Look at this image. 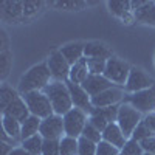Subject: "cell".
Masks as SVG:
<instances>
[{"label": "cell", "mask_w": 155, "mask_h": 155, "mask_svg": "<svg viewBox=\"0 0 155 155\" xmlns=\"http://www.w3.org/2000/svg\"><path fill=\"white\" fill-rule=\"evenodd\" d=\"M144 123L150 127V130L155 134V112L153 113H149V115H144Z\"/></svg>", "instance_id": "ab89813d"}, {"label": "cell", "mask_w": 155, "mask_h": 155, "mask_svg": "<svg viewBox=\"0 0 155 155\" xmlns=\"http://www.w3.org/2000/svg\"><path fill=\"white\" fill-rule=\"evenodd\" d=\"M62 118H64V130H65V135L71 137V138H81L84 129L88 123V115L81 109L73 107Z\"/></svg>", "instance_id": "8992f818"}, {"label": "cell", "mask_w": 155, "mask_h": 155, "mask_svg": "<svg viewBox=\"0 0 155 155\" xmlns=\"http://www.w3.org/2000/svg\"><path fill=\"white\" fill-rule=\"evenodd\" d=\"M149 2H150V0H134V2H130V8H132V11L135 12V11H138V9H141V8H144Z\"/></svg>", "instance_id": "f35d334b"}, {"label": "cell", "mask_w": 155, "mask_h": 155, "mask_svg": "<svg viewBox=\"0 0 155 155\" xmlns=\"http://www.w3.org/2000/svg\"><path fill=\"white\" fill-rule=\"evenodd\" d=\"M67 87L70 90V96H71V101H73V107L76 109H81L84 110L87 115H90V112L93 110V106H92V96H90L82 85L79 84H73L70 81H67Z\"/></svg>", "instance_id": "4fadbf2b"}, {"label": "cell", "mask_w": 155, "mask_h": 155, "mask_svg": "<svg viewBox=\"0 0 155 155\" xmlns=\"http://www.w3.org/2000/svg\"><path fill=\"white\" fill-rule=\"evenodd\" d=\"M51 81H53V76L50 73L47 62L37 64V65L31 67L28 71H25V74L20 78L17 92L20 95L30 93V92H39V90H44Z\"/></svg>", "instance_id": "6da1fadb"}, {"label": "cell", "mask_w": 155, "mask_h": 155, "mask_svg": "<svg viewBox=\"0 0 155 155\" xmlns=\"http://www.w3.org/2000/svg\"><path fill=\"white\" fill-rule=\"evenodd\" d=\"M120 106H112V107H93V110L88 115V123L95 126L99 132H104L106 127L110 123H116Z\"/></svg>", "instance_id": "ba28073f"}, {"label": "cell", "mask_w": 155, "mask_h": 155, "mask_svg": "<svg viewBox=\"0 0 155 155\" xmlns=\"http://www.w3.org/2000/svg\"><path fill=\"white\" fill-rule=\"evenodd\" d=\"M19 96H20V93L17 92V90H14L12 87H9L8 84H3L2 87H0V109H2V112Z\"/></svg>", "instance_id": "484cf974"}, {"label": "cell", "mask_w": 155, "mask_h": 155, "mask_svg": "<svg viewBox=\"0 0 155 155\" xmlns=\"http://www.w3.org/2000/svg\"><path fill=\"white\" fill-rule=\"evenodd\" d=\"M121 150L118 147L112 146L110 143L102 140L101 143H98V149H96V155H120Z\"/></svg>", "instance_id": "d590c367"}, {"label": "cell", "mask_w": 155, "mask_h": 155, "mask_svg": "<svg viewBox=\"0 0 155 155\" xmlns=\"http://www.w3.org/2000/svg\"><path fill=\"white\" fill-rule=\"evenodd\" d=\"M84 58H87V59H110V58H113V53L102 42H88V44H84Z\"/></svg>", "instance_id": "2e32d148"}, {"label": "cell", "mask_w": 155, "mask_h": 155, "mask_svg": "<svg viewBox=\"0 0 155 155\" xmlns=\"http://www.w3.org/2000/svg\"><path fill=\"white\" fill-rule=\"evenodd\" d=\"M12 67V54L9 50H2L0 51V71H2V79L8 76L9 70Z\"/></svg>", "instance_id": "83f0119b"}, {"label": "cell", "mask_w": 155, "mask_h": 155, "mask_svg": "<svg viewBox=\"0 0 155 155\" xmlns=\"http://www.w3.org/2000/svg\"><path fill=\"white\" fill-rule=\"evenodd\" d=\"M135 20H140L147 25H155V2H149L144 8L134 12Z\"/></svg>", "instance_id": "d4e9b609"}, {"label": "cell", "mask_w": 155, "mask_h": 155, "mask_svg": "<svg viewBox=\"0 0 155 155\" xmlns=\"http://www.w3.org/2000/svg\"><path fill=\"white\" fill-rule=\"evenodd\" d=\"M155 134L150 130V127L144 123V120L141 121L140 124H138V127L135 129V132H134V135H132V138L134 140H137V141H141V140H144V138H149V137H153Z\"/></svg>", "instance_id": "e575fe53"}, {"label": "cell", "mask_w": 155, "mask_h": 155, "mask_svg": "<svg viewBox=\"0 0 155 155\" xmlns=\"http://www.w3.org/2000/svg\"><path fill=\"white\" fill-rule=\"evenodd\" d=\"M141 153H143V147H141L140 141L134 138H129L124 147L121 149V155H141Z\"/></svg>", "instance_id": "f546056e"}, {"label": "cell", "mask_w": 155, "mask_h": 155, "mask_svg": "<svg viewBox=\"0 0 155 155\" xmlns=\"http://www.w3.org/2000/svg\"><path fill=\"white\" fill-rule=\"evenodd\" d=\"M53 5L58 6V8H61V9H67V11H79V9H82L87 3H85V2H81V0H76V2H73V0H68V2H54Z\"/></svg>", "instance_id": "8d00e7d4"}, {"label": "cell", "mask_w": 155, "mask_h": 155, "mask_svg": "<svg viewBox=\"0 0 155 155\" xmlns=\"http://www.w3.org/2000/svg\"><path fill=\"white\" fill-rule=\"evenodd\" d=\"M87 65L90 74H104L107 59H87Z\"/></svg>", "instance_id": "4dcf8cb0"}, {"label": "cell", "mask_w": 155, "mask_h": 155, "mask_svg": "<svg viewBox=\"0 0 155 155\" xmlns=\"http://www.w3.org/2000/svg\"><path fill=\"white\" fill-rule=\"evenodd\" d=\"M39 134L44 137V140H61L65 135L64 130V118L61 115H51L48 118L42 120Z\"/></svg>", "instance_id": "8fae6325"}, {"label": "cell", "mask_w": 155, "mask_h": 155, "mask_svg": "<svg viewBox=\"0 0 155 155\" xmlns=\"http://www.w3.org/2000/svg\"><path fill=\"white\" fill-rule=\"evenodd\" d=\"M124 88L121 87H110L104 92H101L99 95L92 98V106L93 107H112V106H120L124 101Z\"/></svg>", "instance_id": "7c38bea8"}, {"label": "cell", "mask_w": 155, "mask_h": 155, "mask_svg": "<svg viewBox=\"0 0 155 155\" xmlns=\"http://www.w3.org/2000/svg\"><path fill=\"white\" fill-rule=\"evenodd\" d=\"M141 155H152V153H146V152H143V153H141Z\"/></svg>", "instance_id": "60d3db41"}, {"label": "cell", "mask_w": 155, "mask_h": 155, "mask_svg": "<svg viewBox=\"0 0 155 155\" xmlns=\"http://www.w3.org/2000/svg\"><path fill=\"white\" fill-rule=\"evenodd\" d=\"M123 102L130 104L143 115L153 113L155 112V85L146 90H141V92H137V93H126Z\"/></svg>", "instance_id": "5b68a950"}, {"label": "cell", "mask_w": 155, "mask_h": 155, "mask_svg": "<svg viewBox=\"0 0 155 155\" xmlns=\"http://www.w3.org/2000/svg\"><path fill=\"white\" fill-rule=\"evenodd\" d=\"M82 87H84L85 92L93 98V96L99 95L101 92H104V90L113 87V84L107 79L104 74H88V78L82 84Z\"/></svg>", "instance_id": "5bb4252c"}, {"label": "cell", "mask_w": 155, "mask_h": 155, "mask_svg": "<svg viewBox=\"0 0 155 155\" xmlns=\"http://www.w3.org/2000/svg\"><path fill=\"white\" fill-rule=\"evenodd\" d=\"M42 155H61V140H44Z\"/></svg>", "instance_id": "1f68e13d"}, {"label": "cell", "mask_w": 155, "mask_h": 155, "mask_svg": "<svg viewBox=\"0 0 155 155\" xmlns=\"http://www.w3.org/2000/svg\"><path fill=\"white\" fill-rule=\"evenodd\" d=\"M2 127H3V134L6 137H9L11 140H20V134H22V123L17 121L16 118L2 113Z\"/></svg>", "instance_id": "44dd1931"}, {"label": "cell", "mask_w": 155, "mask_h": 155, "mask_svg": "<svg viewBox=\"0 0 155 155\" xmlns=\"http://www.w3.org/2000/svg\"><path fill=\"white\" fill-rule=\"evenodd\" d=\"M2 19L6 20L8 23H16L23 19V2H2Z\"/></svg>", "instance_id": "9a60e30c"}, {"label": "cell", "mask_w": 155, "mask_h": 155, "mask_svg": "<svg viewBox=\"0 0 155 155\" xmlns=\"http://www.w3.org/2000/svg\"><path fill=\"white\" fill-rule=\"evenodd\" d=\"M78 141H79V152H78V155H96V149H98L96 143L84 137L78 138Z\"/></svg>", "instance_id": "f1b7e54d"}, {"label": "cell", "mask_w": 155, "mask_h": 155, "mask_svg": "<svg viewBox=\"0 0 155 155\" xmlns=\"http://www.w3.org/2000/svg\"><path fill=\"white\" fill-rule=\"evenodd\" d=\"M88 74H90V71H88V65H87V58H82L81 61H78L76 64L71 65L68 81L73 84L82 85L85 82V79L88 78Z\"/></svg>", "instance_id": "ffe728a7"}, {"label": "cell", "mask_w": 155, "mask_h": 155, "mask_svg": "<svg viewBox=\"0 0 155 155\" xmlns=\"http://www.w3.org/2000/svg\"><path fill=\"white\" fill-rule=\"evenodd\" d=\"M2 113H6V115L12 116V118H16V120L20 121V123H23V121L31 115V113H30V109H28V106H27V102H25L23 98H22V95L12 101Z\"/></svg>", "instance_id": "ac0fdd59"}, {"label": "cell", "mask_w": 155, "mask_h": 155, "mask_svg": "<svg viewBox=\"0 0 155 155\" xmlns=\"http://www.w3.org/2000/svg\"><path fill=\"white\" fill-rule=\"evenodd\" d=\"M102 140L107 141V143H110L112 146L118 147V149L121 150L129 138H126V135L123 134V130L120 129L118 124H116V123H110V124L106 127V130L102 132Z\"/></svg>", "instance_id": "e0dca14e"}, {"label": "cell", "mask_w": 155, "mask_h": 155, "mask_svg": "<svg viewBox=\"0 0 155 155\" xmlns=\"http://www.w3.org/2000/svg\"><path fill=\"white\" fill-rule=\"evenodd\" d=\"M44 93L48 96L51 107H53L56 115L64 116L73 109V101L70 96V90L67 87V82H61V81H51L45 88Z\"/></svg>", "instance_id": "7a4b0ae2"}, {"label": "cell", "mask_w": 155, "mask_h": 155, "mask_svg": "<svg viewBox=\"0 0 155 155\" xmlns=\"http://www.w3.org/2000/svg\"><path fill=\"white\" fill-rule=\"evenodd\" d=\"M107 6L113 16L126 20V23H130L135 20V14L130 8V2H116L115 0V2H109Z\"/></svg>", "instance_id": "d6986e66"}, {"label": "cell", "mask_w": 155, "mask_h": 155, "mask_svg": "<svg viewBox=\"0 0 155 155\" xmlns=\"http://www.w3.org/2000/svg\"><path fill=\"white\" fill-rule=\"evenodd\" d=\"M47 65L50 68L51 76H53V81H61V82H67L68 81L71 65L65 61V58L62 56V53L59 50L50 53V56L47 59Z\"/></svg>", "instance_id": "9c48e42d"}, {"label": "cell", "mask_w": 155, "mask_h": 155, "mask_svg": "<svg viewBox=\"0 0 155 155\" xmlns=\"http://www.w3.org/2000/svg\"><path fill=\"white\" fill-rule=\"evenodd\" d=\"M140 144H141V147H143V152L155 155V135H153V137H149V138H144V140H141Z\"/></svg>", "instance_id": "74e56055"}, {"label": "cell", "mask_w": 155, "mask_h": 155, "mask_svg": "<svg viewBox=\"0 0 155 155\" xmlns=\"http://www.w3.org/2000/svg\"><path fill=\"white\" fill-rule=\"evenodd\" d=\"M41 123L42 120L37 118L34 115H30L27 120L22 123V134H20V141L27 140V138H31L34 135L39 134V129H41Z\"/></svg>", "instance_id": "603a6c76"}, {"label": "cell", "mask_w": 155, "mask_h": 155, "mask_svg": "<svg viewBox=\"0 0 155 155\" xmlns=\"http://www.w3.org/2000/svg\"><path fill=\"white\" fill-rule=\"evenodd\" d=\"M152 85H155V81L150 76H147L143 70L132 67L130 73H129V78H127V82L124 85V92L126 93H137V92H141V90L150 88Z\"/></svg>", "instance_id": "30bf717a"}, {"label": "cell", "mask_w": 155, "mask_h": 155, "mask_svg": "<svg viewBox=\"0 0 155 155\" xmlns=\"http://www.w3.org/2000/svg\"><path fill=\"white\" fill-rule=\"evenodd\" d=\"M23 101L27 102V106L30 109V113L37 116L41 120H45L48 116L54 115V110L51 107V102L48 99V96L44 93V90H39V92H30L22 95Z\"/></svg>", "instance_id": "277c9868"}, {"label": "cell", "mask_w": 155, "mask_h": 155, "mask_svg": "<svg viewBox=\"0 0 155 155\" xmlns=\"http://www.w3.org/2000/svg\"><path fill=\"white\" fill-rule=\"evenodd\" d=\"M22 147L30 152L31 155H42V147H44V137L37 134L31 138H27L22 141Z\"/></svg>", "instance_id": "cb8c5ba5"}, {"label": "cell", "mask_w": 155, "mask_h": 155, "mask_svg": "<svg viewBox=\"0 0 155 155\" xmlns=\"http://www.w3.org/2000/svg\"><path fill=\"white\" fill-rule=\"evenodd\" d=\"M130 70H132V67L129 65L127 62H124L123 59L113 56V58L107 59V65H106L104 76L107 78V79H109L113 85L124 88Z\"/></svg>", "instance_id": "52a82bcc"}, {"label": "cell", "mask_w": 155, "mask_h": 155, "mask_svg": "<svg viewBox=\"0 0 155 155\" xmlns=\"http://www.w3.org/2000/svg\"><path fill=\"white\" fill-rule=\"evenodd\" d=\"M78 152H79V141H78V138L64 135L61 138V155H78Z\"/></svg>", "instance_id": "4316f807"}, {"label": "cell", "mask_w": 155, "mask_h": 155, "mask_svg": "<svg viewBox=\"0 0 155 155\" xmlns=\"http://www.w3.org/2000/svg\"><path fill=\"white\" fill-rule=\"evenodd\" d=\"M120 155H121V153H120Z\"/></svg>", "instance_id": "b9f144b4"}, {"label": "cell", "mask_w": 155, "mask_h": 155, "mask_svg": "<svg viewBox=\"0 0 155 155\" xmlns=\"http://www.w3.org/2000/svg\"><path fill=\"white\" fill-rule=\"evenodd\" d=\"M143 118H144V115L138 112L135 107H132L127 102H121L120 109H118V116H116V124L120 126L126 138H132L135 129L143 121Z\"/></svg>", "instance_id": "3957f363"}, {"label": "cell", "mask_w": 155, "mask_h": 155, "mask_svg": "<svg viewBox=\"0 0 155 155\" xmlns=\"http://www.w3.org/2000/svg\"><path fill=\"white\" fill-rule=\"evenodd\" d=\"M59 51L70 65H73V64H76L78 61H81L84 58V44H81V42L68 44V45H64Z\"/></svg>", "instance_id": "7402d4cb"}, {"label": "cell", "mask_w": 155, "mask_h": 155, "mask_svg": "<svg viewBox=\"0 0 155 155\" xmlns=\"http://www.w3.org/2000/svg\"><path fill=\"white\" fill-rule=\"evenodd\" d=\"M44 6V2H36V0H27L23 2V17H33L37 14V11Z\"/></svg>", "instance_id": "836d02e7"}, {"label": "cell", "mask_w": 155, "mask_h": 155, "mask_svg": "<svg viewBox=\"0 0 155 155\" xmlns=\"http://www.w3.org/2000/svg\"><path fill=\"white\" fill-rule=\"evenodd\" d=\"M81 137H84V138H87L90 141H93V143H96V144L102 141V132H99L98 129L95 126H92L90 123H87V126H85V129H84V132H82Z\"/></svg>", "instance_id": "d6a6232c"}]
</instances>
